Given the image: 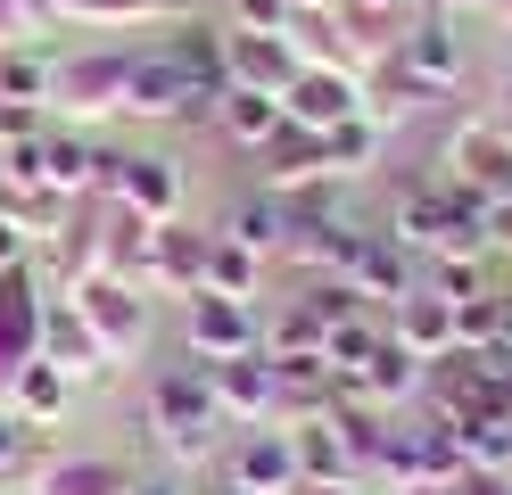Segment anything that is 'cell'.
<instances>
[{"instance_id":"4dcf8cb0","label":"cell","mask_w":512,"mask_h":495,"mask_svg":"<svg viewBox=\"0 0 512 495\" xmlns=\"http://www.w3.org/2000/svg\"><path fill=\"white\" fill-rule=\"evenodd\" d=\"M50 132H34V141H0V190H50Z\"/></svg>"},{"instance_id":"3957f363","label":"cell","mask_w":512,"mask_h":495,"mask_svg":"<svg viewBox=\"0 0 512 495\" xmlns=\"http://www.w3.org/2000/svg\"><path fill=\"white\" fill-rule=\"evenodd\" d=\"M124 75H133V50H58L50 116H67L75 132L116 124L124 116Z\"/></svg>"},{"instance_id":"603a6c76","label":"cell","mask_w":512,"mask_h":495,"mask_svg":"<svg viewBox=\"0 0 512 495\" xmlns=\"http://www.w3.org/2000/svg\"><path fill=\"white\" fill-rule=\"evenodd\" d=\"M223 240H240L248 256H265V264H281L290 256V198H273V190H248V198H232L223 207Z\"/></svg>"},{"instance_id":"f35d334b","label":"cell","mask_w":512,"mask_h":495,"mask_svg":"<svg viewBox=\"0 0 512 495\" xmlns=\"http://www.w3.org/2000/svg\"><path fill=\"white\" fill-rule=\"evenodd\" d=\"M9 42H25V17H17V0H0V50Z\"/></svg>"},{"instance_id":"ba28073f","label":"cell","mask_w":512,"mask_h":495,"mask_svg":"<svg viewBox=\"0 0 512 495\" xmlns=\"http://www.w3.org/2000/svg\"><path fill=\"white\" fill-rule=\"evenodd\" d=\"M42 314H50V289H42L34 264L25 273H0V413H9L17 372L42 355Z\"/></svg>"},{"instance_id":"83f0119b","label":"cell","mask_w":512,"mask_h":495,"mask_svg":"<svg viewBox=\"0 0 512 495\" xmlns=\"http://www.w3.org/2000/svg\"><path fill=\"white\" fill-rule=\"evenodd\" d=\"M323 157H331V182H364L380 157H389V132H372L364 116H347L323 132Z\"/></svg>"},{"instance_id":"4316f807","label":"cell","mask_w":512,"mask_h":495,"mask_svg":"<svg viewBox=\"0 0 512 495\" xmlns=\"http://www.w3.org/2000/svg\"><path fill=\"white\" fill-rule=\"evenodd\" d=\"M265 281H273L265 256H248L240 240L207 231V289H215V297H248V306H256V297H265Z\"/></svg>"},{"instance_id":"ffe728a7","label":"cell","mask_w":512,"mask_h":495,"mask_svg":"<svg viewBox=\"0 0 512 495\" xmlns=\"http://www.w3.org/2000/svg\"><path fill=\"white\" fill-rule=\"evenodd\" d=\"M25 495H133V471H124L116 454H67V446H50L42 471L25 479Z\"/></svg>"},{"instance_id":"d590c367","label":"cell","mask_w":512,"mask_h":495,"mask_svg":"<svg viewBox=\"0 0 512 495\" xmlns=\"http://www.w3.org/2000/svg\"><path fill=\"white\" fill-rule=\"evenodd\" d=\"M339 9H356V17H389V25H405V17H413V0H339Z\"/></svg>"},{"instance_id":"d6986e66","label":"cell","mask_w":512,"mask_h":495,"mask_svg":"<svg viewBox=\"0 0 512 495\" xmlns=\"http://www.w3.org/2000/svg\"><path fill=\"white\" fill-rule=\"evenodd\" d=\"M58 198H75V207H91V198H108L116 182V149H100L91 132H50V174H42Z\"/></svg>"},{"instance_id":"7a4b0ae2","label":"cell","mask_w":512,"mask_h":495,"mask_svg":"<svg viewBox=\"0 0 512 495\" xmlns=\"http://www.w3.org/2000/svg\"><path fill=\"white\" fill-rule=\"evenodd\" d=\"M67 306L83 314V330H91V339L108 347V363H116V372L149 355L157 314H149V289H133L124 273H91V281H75V289H67Z\"/></svg>"},{"instance_id":"6da1fadb","label":"cell","mask_w":512,"mask_h":495,"mask_svg":"<svg viewBox=\"0 0 512 495\" xmlns=\"http://www.w3.org/2000/svg\"><path fill=\"white\" fill-rule=\"evenodd\" d=\"M141 421H149V438H157L174 479L223 462V413H215V388H207L199 355H174V363H157L141 380Z\"/></svg>"},{"instance_id":"1f68e13d","label":"cell","mask_w":512,"mask_h":495,"mask_svg":"<svg viewBox=\"0 0 512 495\" xmlns=\"http://www.w3.org/2000/svg\"><path fill=\"white\" fill-rule=\"evenodd\" d=\"M463 446H471V471H496V479H512V413L471 421V429H463Z\"/></svg>"},{"instance_id":"e0dca14e","label":"cell","mask_w":512,"mask_h":495,"mask_svg":"<svg viewBox=\"0 0 512 495\" xmlns=\"http://www.w3.org/2000/svg\"><path fill=\"white\" fill-rule=\"evenodd\" d=\"M380 322H389V339H397V347H405L413 363H430V372H438L446 355H455V297H438L430 281L413 289L405 306H389Z\"/></svg>"},{"instance_id":"7bdbcfd3","label":"cell","mask_w":512,"mask_h":495,"mask_svg":"<svg viewBox=\"0 0 512 495\" xmlns=\"http://www.w3.org/2000/svg\"><path fill=\"white\" fill-rule=\"evenodd\" d=\"M17 17H25V42L42 33V0H17Z\"/></svg>"},{"instance_id":"d4e9b609","label":"cell","mask_w":512,"mask_h":495,"mask_svg":"<svg viewBox=\"0 0 512 495\" xmlns=\"http://www.w3.org/2000/svg\"><path fill=\"white\" fill-rule=\"evenodd\" d=\"M281 124H290V116H281V99H273V91H223V99H215V141H223V149H240V157H256Z\"/></svg>"},{"instance_id":"9a60e30c","label":"cell","mask_w":512,"mask_h":495,"mask_svg":"<svg viewBox=\"0 0 512 495\" xmlns=\"http://www.w3.org/2000/svg\"><path fill=\"white\" fill-rule=\"evenodd\" d=\"M281 116L306 124V132H331L347 116H364V75H347V66H298V83L281 91Z\"/></svg>"},{"instance_id":"cb8c5ba5","label":"cell","mask_w":512,"mask_h":495,"mask_svg":"<svg viewBox=\"0 0 512 495\" xmlns=\"http://www.w3.org/2000/svg\"><path fill=\"white\" fill-rule=\"evenodd\" d=\"M290 446H298V487H339V479H364L331 413H314V421H290Z\"/></svg>"},{"instance_id":"52a82bcc","label":"cell","mask_w":512,"mask_h":495,"mask_svg":"<svg viewBox=\"0 0 512 495\" xmlns=\"http://www.w3.org/2000/svg\"><path fill=\"white\" fill-rule=\"evenodd\" d=\"M108 198L124 215H141V223H182V207H190V174L174 157H157V149H116V182H108Z\"/></svg>"},{"instance_id":"f1b7e54d","label":"cell","mask_w":512,"mask_h":495,"mask_svg":"<svg viewBox=\"0 0 512 495\" xmlns=\"http://www.w3.org/2000/svg\"><path fill=\"white\" fill-rule=\"evenodd\" d=\"M380 339H389V322L364 306V314H347V322L323 330V363H331V372H364V363L380 355Z\"/></svg>"},{"instance_id":"b9f144b4","label":"cell","mask_w":512,"mask_h":495,"mask_svg":"<svg viewBox=\"0 0 512 495\" xmlns=\"http://www.w3.org/2000/svg\"><path fill=\"white\" fill-rule=\"evenodd\" d=\"M471 9H496V0H438V17H471Z\"/></svg>"},{"instance_id":"484cf974","label":"cell","mask_w":512,"mask_h":495,"mask_svg":"<svg viewBox=\"0 0 512 495\" xmlns=\"http://www.w3.org/2000/svg\"><path fill=\"white\" fill-rule=\"evenodd\" d=\"M50 83H58V58H50L42 42H9V50H0V99L50 116Z\"/></svg>"},{"instance_id":"f546056e","label":"cell","mask_w":512,"mask_h":495,"mask_svg":"<svg viewBox=\"0 0 512 495\" xmlns=\"http://www.w3.org/2000/svg\"><path fill=\"white\" fill-rule=\"evenodd\" d=\"M422 281H430L438 297H455V306H463V297H488V289H496V256H430Z\"/></svg>"},{"instance_id":"4fadbf2b","label":"cell","mask_w":512,"mask_h":495,"mask_svg":"<svg viewBox=\"0 0 512 495\" xmlns=\"http://www.w3.org/2000/svg\"><path fill=\"white\" fill-rule=\"evenodd\" d=\"M207 388H215L223 429H273V421H281V388H273V363H265V355L207 363Z\"/></svg>"},{"instance_id":"836d02e7","label":"cell","mask_w":512,"mask_h":495,"mask_svg":"<svg viewBox=\"0 0 512 495\" xmlns=\"http://www.w3.org/2000/svg\"><path fill=\"white\" fill-rule=\"evenodd\" d=\"M488 256H496V264H512V190H496V198H488Z\"/></svg>"},{"instance_id":"8d00e7d4","label":"cell","mask_w":512,"mask_h":495,"mask_svg":"<svg viewBox=\"0 0 512 495\" xmlns=\"http://www.w3.org/2000/svg\"><path fill=\"white\" fill-rule=\"evenodd\" d=\"M446 495H512V479H496V471H463Z\"/></svg>"},{"instance_id":"8992f818","label":"cell","mask_w":512,"mask_h":495,"mask_svg":"<svg viewBox=\"0 0 512 495\" xmlns=\"http://www.w3.org/2000/svg\"><path fill=\"white\" fill-rule=\"evenodd\" d=\"M389 58L405 66V83L422 91V99H455V91L471 83V50H463L455 17H413V25L397 33V50H389Z\"/></svg>"},{"instance_id":"277c9868","label":"cell","mask_w":512,"mask_h":495,"mask_svg":"<svg viewBox=\"0 0 512 495\" xmlns=\"http://www.w3.org/2000/svg\"><path fill=\"white\" fill-rule=\"evenodd\" d=\"M124 116L133 124H215V99L166 58V42H141L133 75H124Z\"/></svg>"},{"instance_id":"44dd1931","label":"cell","mask_w":512,"mask_h":495,"mask_svg":"<svg viewBox=\"0 0 512 495\" xmlns=\"http://www.w3.org/2000/svg\"><path fill=\"white\" fill-rule=\"evenodd\" d=\"M42 363H58L75 388H91V380H108V372H116L108 347L83 330V314L67 306V297H50V314H42Z\"/></svg>"},{"instance_id":"7402d4cb","label":"cell","mask_w":512,"mask_h":495,"mask_svg":"<svg viewBox=\"0 0 512 495\" xmlns=\"http://www.w3.org/2000/svg\"><path fill=\"white\" fill-rule=\"evenodd\" d=\"M9 413H17V429H34V438H50V429H67L75 421V380L58 372V363H25L17 372V388H9Z\"/></svg>"},{"instance_id":"74e56055","label":"cell","mask_w":512,"mask_h":495,"mask_svg":"<svg viewBox=\"0 0 512 495\" xmlns=\"http://www.w3.org/2000/svg\"><path fill=\"white\" fill-rule=\"evenodd\" d=\"M133 495H190V487H182V479H174V471H149V479H141V471H133Z\"/></svg>"},{"instance_id":"8fae6325","label":"cell","mask_w":512,"mask_h":495,"mask_svg":"<svg viewBox=\"0 0 512 495\" xmlns=\"http://www.w3.org/2000/svg\"><path fill=\"white\" fill-rule=\"evenodd\" d=\"M504 174H512V157H504V141H496V116H488V108H471V116L446 124L438 182H455V190H488V198H496Z\"/></svg>"},{"instance_id":"60d3db41","label":"cell","mask_w":512,"mask_h":495,"mask_svg":"<svg viewBox=\"0 0 512 495\" xmlns=\"http://www.w3.org/2000/svg\"><path fill=\"white\" fill-rule=\"evenodd\" d=\"M298 495H372L364 479H339V487H298Z\"/></svg>"},{"instance_id":"d6a6232c","label":"cell","mask_w":512,"mask_h":495,"mask_svg":"<svg viewBox=\"0 0 512 495\" xmlns=\"http://www.w3.org/2000/svg\"><path fill=\"white\" fill-rule=\"evenodd\" d=\"M290 17H298L290 0H232V25H240V33H281Z\"/></svg>"},{"instance_id":"bcb514c9","label":"cell","mask_w":512,"mask_h":495,"mask_svg":"<svg viewBox=\"0 0 512 495\" xmlns=\"http://www.w3.org/2000/svg\"><path fill=\"white\" fill-rule=\"evenodd\" d=\"M496 17H504V33H512V0H496Z\"/></svg>"},{"instance_id":"e575fe53","label":"cell","mask_w":512,"mask_h":495,"mask_svg":"<svg viewBox=\"0 0 512 495\" xmlns=\"http://www.w3.org/2000/svg\"><path fill=\"white\" fill-rule=\"evenodd\" d=\"M34 132H50L42 108H17V99H0V141H34Z\"/></svg>"},{"instance_id":"5b68a950","label":"cell","mask_w":512,"mask_h":495,"mask_svg":"<svg viewBox=\"0 0 512 495\" xmlns=\"http://www.w3.org/2000/svg\"><path fill=\"white\" fill-rule=\"evenodd\" d=\"M182 355L199 363H240V355H265V314L248 306V297H182Z\"/></svg>"},{"instance_id":"30bf717a","label":"cell","mask_w":512,"mask_h":495,"mask_svg":"<svg viewBox=\"0 0 512 495\" xmlns=\"http://www.w3.org/2000/svg\"><path fill=\"white\" fill-rule=\"evenodd\" d=\"M215 479H232L248 495H298V446H290V429H232L223 438V471Z\"/></svg>"},{"instance_id":"f6af8a7d","label":"cell","mask_w":512,"mask_h":495,"mask_svg":"<svg viewBox=\"0 0 512 495\" xmlns=\"http://www.w3.org/2000/svg\"><path fill=\"white\" fill-rule=\"evenodd\" d=\"M290 9H339V0H290Z\"/></svg>"},{"instance_id":"2e32d148","label":"cell","mask_w":512,"mask_h":495,"mask_svg":"<svg viewBox=\"0 0 512 495\" xmlns=\"http://www.w3.org/2000/svg\"><path fill=\"white\" fill-rule=\"evenodd\" d=\"M223 83L232 91H290L298 83V50H290V33H223Z\"/></svg>"},{"instance_id":"5bb4252c","label":"cell","mask_w":512,"mask_h":495,"mask_svg":"<svg viewBox=\"0 0 512 495\" xmlns=\"http://www.w3.org/2000/svg\"><path fill=\"white\" fill-rule=\"evenodd\" d=\"M331 182V157H323V132H306V124H281L265 149H256V190H273V198H306V190H323Z\"/></svg>"},{"instance_id":"9c48e42d","label":"cell","mask_w":512,"mask_h":495,"mask_svg":"<svg viewBox=\"0 0 512 495\" xmlns=\"http://www.w3.org/2000/svg\"><path fill=\"white\" fill-rule=\"evenodd\" d=\"M133 289H149V297H199L207 289V231H190V223H157L149 231V248H141V264H133Z\"/></svg>"},{"instance_id":"ab89813d","label":"cell","mask_w":512,"mask_h":495,"mask_svg":"<svg viewBox=\"0 0 512 495\" xmlns=\"http://www.w3.org/2000/svg\"><path fill=\"white\" fill-rule=\"evenodd\" d=\"M488 116H496V141H504V157H512V99H496Z\"/></svg>"},{"instance_id":"ac0fdd59","label":"cell","mask_w":512,"mask_h":495,"mask_svg":"<svg viewBox=\"0 0 512 495\" xmlns=\"http://www.w3.org/2000/svg\"><path fill=\"white\" fill-rule=\"evenodd\" d=\"M58 25H91V33H116V25H190V0H42V33Z\"/></svg>"},{"instance_id":"ee69618b","label":"cell","mask_w":512,"mask_h":495,"mask_svg":"<svg viewBox=\"0 0 512 495\" xmlns=\"http://www.w3.org/2000/svg\"><path fill=\"white\" fill-rule=\"evenodd\" d=\"M207 495H248V487H232V479H215V487H207Z\"/></svg>"},{"instance_id":"7c38bea8","label":"cell","mask_w":512,"mask_h":495,"mask_svg":"<svg viewBox=\"0 0 512 495\" xmlns=\"http://www.w3.org/2000/svg\"><path fill=\"white\" fill-rule=\"evenodd\" d=\"M339 281L356 289V297H364L372 314H389V306H405V297L422 289V256H405V248L389 240V231H364V240H356V256H347V273H339Z\"/></svg>"}]
</instances>
